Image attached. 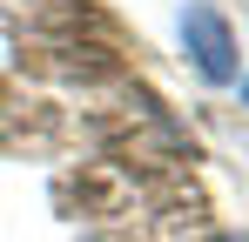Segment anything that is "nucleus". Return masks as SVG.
Masks as SVG:
<instances>
[{"label":"nucleus","mask_w":249,"mask_h":242,"mask_svg":"<svg viewBox=\"0 0 249 242\" xmlns=\"http://www.w3.org/2000/svg\"><path fill=\"white\" fill-rule=\"evenodd\" d=\"M175 34H182L189 68H196L209 87H236V81H243L236 27H229V14H222L215 0H189V7H182V20H175Z\"/></svg>","instance_id":"nucleus-1"},{"label":"nucleus","mask_w":249,"mask_h":242,"mask_svg":"<svg viewBox=\"0 0 249 242\" xmlns=\"http://www.w3.org/2000/svg\"><path fill=\"white\" fill-rule=\"evenodd\" d=\"M236 87H243V108H249V74H243V81H236Z\"/></svg>","instance_id":"nucleus-2"},{"label":"nucleus","mask_w":249,"mask_h":242,"mask_svg":"<svg viewBox=\"0 0 249 242\" xmlns=\"http://www.w3.org/2000/svg\"><path fill=\"white\" fill-rule=\"evenodd\" d=\"M222 242H249V236H236V229H229V236H222Z\"/></svg>","instance_id":"nucleus-3"}]
</instances>
